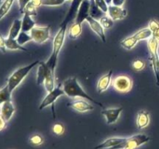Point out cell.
I'll return each mask as SVG.
<instances>
[{"mask_svg": "<svg viewBox=\"0 0 159 149\" xmlns=\"http://www.w3.org/2000/svg\"><path fill=\"white\" fill-rule=\"evenodd\" d=\"M62 88H63L65 95L68 96V97L83 98V99H88L90 102H93V103L96 104V105H99V106L103 107V105L100 102L96 101V99L89 96L84 91V89L82 88L75 77L68 78L66 80L64 81V82L62 83Z\"/></svg>", "mask_w": 159, "mask_h": 149, "instance_id": "cell-1", "label": "cell"}, {"mask_svg": "<svg viewBox=\"0 0 159 149\" xmlns=\"http://www.w3.org/2000/svg\"><path fill=\"white\" fill-rule=\"evenodd\" d=\"M68 26H60V29L57 31V34L54 37L53 40V51L51 56L47 61L46 63L48 68L53 71H55L56 66H57V57H58L59 53L63 47L65 40V34H66V29Z\"/></svg>", "mask_w": 159, "mask_h": 149, "instance_id": "cell-2", "label": "cell"}, {"mask_svg": "<svg viewBox=\"0 0 159 149\" xmlns=\"http://www.w3.org/2000/svg\"><path fill=\"white\" fill-rule=\"evenodd\" d=\"M39 61H34L30 63V65H26V66L21 67V68H18V69L16 70L14 72L12 73L10 76L9 77L7 80V85L9 86V90L11 92H13L17 87L20 85V84L23 81V79L26 77V75L28 74V73L34 68L37 65L39 64Z\"/></svg>", "mask_w": 159, "mask_h": 149, "instance_id": "cell-3", "label": "cell"}, {"mask_svg": "<svg viewBox=\"0 0 159 149\" xmlns=\"http://www.w3.org/2000/svg\"><path fill=\"white\" fill-rule=\"evenodd\" d=\"M64 95H65V93L64 92L63 88H62V84H59L52 91L48 93V95L45 96L44 99L42 100L41 103H40V106H39V109L42 110L43 109L46 108L48 106L51 105H52V106L54 107V104L56 102V100L60 96H64Z\"/></svg>", "mask_w": 159, "mask_h": 149, "instance_id": "cell-4", "label": "cell"}, {"mask_svg": "<svg viewBox=\"0 0 159 149\" xmlns=\"http://www.w3.org/2000/svg\"><path fill=\"white\" fill-rule=\"evenodd\" d=\"M50 29L51 26H35L30 31V34L32 37L33 40L37 43H43L50 39Z\"/></svg>", "mask_w": 159, "mask_h": 149, "instance_id": "cell-5", "label": "cell"}, {"mask_svg": "<svg viewBox=\"0 0 159 149\" xmlns=\"http://www.w3.org/2000/svg\"><path fill=\"white\" fill-rule=\"evenodd\" d=\"M112 85L117 92L125 93L131 90L133 82L128 76L119 75L113 79Z\"/></svg>", "mask_w": 159, "mask_h": 149, "instance_id": "cell-6", "label": "cell"}, {"mask_svg": "<svg viewBox=\"0 0 159 149\" xmlns=\"http://www.w3.org/2000/svg\"><path fill=\"white\" fill-rule=\"evenodd\" d=\"M150 140V137H148V135L144 134V133H138V134L133 135L130 138H126V147L129 146V147H134V148L136 149L139 147L140 146L148 142Z\"/></svg>", "mask_w": 159, "mask_h": 149, "instance_id": "cell-7", "label": "cell"}, {"mask_svg": "<svg viewBox=\"0 0 159 149\" xmlns=\"http://www.w3.org/2000/svg\"><path fill=\"white\" fill-rule=\"evenodd\" d=\"M89 11L90 0H83L80 4V6H79V9H78L75 23L82 24V23L85 20H86V19L89 16Z\"/></svg>", "mask_w": 159, "mask_h": 149, "instance_id": "cell-8", "label": "cell"}, {"mask_svg": "<svg viewBox=\"0 0 159 149\" xmlns=\"http://www.w3.org/2000/svg\"><path fill=\"white\" fill-rule=\"evenodd\" d=\"M123 107H117V108L105 109L102 111V116L106 118L107 124H115L120 118L121 113L123 111Z\"/></svg>", "mask_w": 159, "mask_h": 149, "instance_id": "cell-9", "label": "cell"}, {"mask_svg": "<svg viewBox=\"0 0 159 149\" xmlns=\"http://www.w3.org/2000/svg\"><path fill=\"white\" fill-rule=\"evenodd\" d=\"M82 1H83V0H72L69 10H68L65 18L64 19L63 22L61 23L60 26H68V23H71L74 19L75 20L76 15H77L78 12V9H79V6H80V4L82 3Z\"/></svg>", "mask_w": 159, "mask_h": 149, "instance_id": "cell-10", "label": "cell"}, {"mask_svg": "<svg viewBox=\"0 0 159 149\" xmlns=\"http://www.w3.org/2000/svg\"><path fill=\"white\" fill-rule=\"evenodd\" d=\"M87 23L89 25L90 28L94 31V33H96L99 37H100V39L102 40V41L103 43H105L107 40H106V35H105V29L103 28V26L101 25V23H99V21L98 20L93 18L92 16H89L86 19Z\"/></svg>", "mask_w": 159, "mask_h": 149, "instance_id": "cell-11", "label": "cell"}, {"mask_svg": "<svg viewBox=\"0 0 159 149\" xmlns=\"http://www.w3.org/2000/svg\"><path fill=\"white\" fill-rule=\"evenodd\" d=\"M68 107H71L73 110H76L78 112H80V113H85V112L91 111V110H94V106L93 105H92L91 103L88 102L86 100H76L74 102H68L67 104Z\"/></svg>", "mask_w": 159, "mask_h": 149, "instance_id": "cell-12", "label": "cell"}, {"mask_svg": "<svg viewBox=\"0 0 159 149\" xmlns=\"http://www.w3.org/2000/svg\"><path fill=\"white\" fill-rule=\"evenodd\" d=\"M16 108L12 100L7 101L0 106V115L5 119L6 122H9L13 116Z\"/></svg>", "mask_w": 159, "mask_h": 149, "instance_id": "cell-13", "label": "cell"}, {"mask_svg": "<svg viewBox=\"0 0 159 149\" xmlns=\"http://www.w3.org/2000/svg\"><path fill=\"white\" fill-rule=\"evenodd\" d=\"M108 15L111 17L112 20H123L127 16V11L125 9L120 6H115L113 5H110L108 6Z\"/></svg>", "mask_w": 159, "mask_h": 149, "instance_id": "cell-14", "label": "cell"}, {"mask_svg": "<svg viewBox=\"0 0 159 149\" xmlns=\"http://www.w3.org/2000/svg\"><path fill=\"white\" fill-rule=\"evenodd\" d=\"M112 74H113V71L110 70L107 74L102 75L99 79L97 83V91L99 93H102L103 92L107 91L108 89V88L110 85V83H111Z\"/></svg>", "mask_w": 159, "mask_h": 149, "instance_id": "cell-15", "label": "cell"}, {"mask_svg": "<svg viewBox=\"0 0 159 149\" xmlns=\"http://www.w3.org/2000/svg\"><path fill=\"white\" fill-rule=\"evenodd\" d=\"M50 71H51L49 68H48V65L46 62L40 61L38 64V68H37V84L38 85L43 84L46 78L47 74H48ZM55 72V71H54Z\"/></svg>", "mask_w": 159, "mask_h": 149, "instance_id": "cell-16", "label": "cell"}, {"mask_svg": "<svg viewBox=\"0 0 159 149\" xmlns=\"http://www.w3.org/2000/svg\"><path fill=\"white\" fill-rule=\"evenodd\" d=\"M126 138H120V137H114V138H110L108 139L105 140L103 142L98 144L95 149H110L112 147H115L120 143L124 141Z\"/></svg>", "mask_w": 159, "mask_h": 149, "instance_id": "cell-17", "label": "cell"}, {"mask_svg": "<svg viewBox=\"0 0 159 149\" xmlns=\"http://www.w3.org/2000/svg\"><path fill=\"white\" fill-rule=\"evenodd\" d=\"M150 123V115L147 111L141 110L138 113L137 116V127L138 129L141 130L148 126Z\"/></svg>", "mask_w": 159, "mask_h": 149, "instance_id": "cell-18", "label": "cell"}, {"mask_svg": "<svg viewBox=\"0 0 159 149\" xmlns=\"http://www.w3.org/2000/svg\"><path fill=\"white\" fill-rule=\"evenodd\" d=\"M150 61L155 73L156 85L159 86V56L158 52H150Z\"/></svg>", "mask_w": 159, "mask_h": 149, "instance_id": "cell-19", "label": "cell"}, {"mask_svg": "<svg viewBox=\"0 0 159 149\" xmlns=\"http://www.w3.org/2000/svg\"><path fill=\"white\" fill-rule=\"evenodd\" d=\"M35 26L36 23L32 16L27 14H23V17L22 19V31L30 32Z\"/></svg>", "mask_w": 159, "mask_h": 149, "instance_id": "cell-20", "label": "cell"}, {"mask_svg": "<svg viewBox=\"0 0 159 149\" xmlns=\"http://www.w3.org/2000/svg\"><path fill=\"white\" fill-rule=\"evenodd\" d=\"M22 31V20L20 19H16L13 21L12 26H11L10 29H9V36L8 37L10 38L16 39L20 33Z\"/></svg>", "mask_w": 159, "mask_h": 149, "instance_id": "cell-21", "label": "cell"}, {"mask_svg": "<svg viewBox=\"0 0 159 149\" xmlns=\"http://www.w3.org/2000/svg\"><path fill=\"white\" fill-rule=\"evenodd\" d=\"M105 15V12L96 6V2H95V0H90V16L96 19V20H100V19Z\"/></svg>", "mask_w": 159, "mask_h": 149, "instance_id": "cell-22", "label": "cell"}, {"mask_svg": "<svg viewBox=\"0 0 159 149\" xmlns=\"http://www.w3.org/2000/svg\"><path fill=\"white\" fill-rule=\"evenodd\" d=\"M6 49L10 50V51L20 50V51H27V49H26V48H25L24 47L20 45V43L17 42L16 39L10 38V37H7V38H6Z\"/></svg>", "mask_w": 159, "mask_h": 149, "instance_id": "cell-23", "label": "cell"}, {"mask_svg": "<svg viewBox=\"0 0 159 149\" xmlns=\"http://www.w3.org/2000/svg\"><path fill=\"white\" fill-rule=\"evenodd\" d=\"M82 31V24L77 23H74L72 25H71V26L68 29V37L71 40H75L77 37H79L81 35Z\"/></svg>", "mask_w": 159, "mask_h": 149, "instance_id": "cell-24", "label": "cell"}, {"mask_svg": "<svg viewBox=\"0 0 159 149\" xmlns=\"http://www.w3.org/2000/svg\"><path fill=\"white\" fill-rule=\"evenodd\" d=\"M152 36H153V32L148 27L143 28V29L138 30L136 34H134V37L137 39L138 41L148 40Z\"/></svg>", "mask_w": 159, "mask_h": 149, "instance_id": "cell-25", "label": "cell"}, {"mask_svg": "<svg viewBox=\"0 0 159 149\" xmlns=\"http://www.w3.org/2000/svg\"><path fill=\"white\" fill-rule=\"evenodd\" d=\"M12 100V92L7 85L0 89V106L7 101Z\"/></svg>", "mask_w": 159, "mask_h": 149, "instance_id": "cell-26", "label": "cell"}, {"mask_svg": "<svg viewBox=\"0 0 159 149\" xmlns=\"http://www.w3.org/2000/svg\"><path fill=\"white\" fill-rule=\"evenodd\" d=\"M138 42V41L137 40V39L135 38L133 35L124 39V40L120 42V44L121 46H122L124 48H125L126 50H131L136 46Z\"/></svg>", "mask_w": 159, "mask_h": 149, "instance_id": "cell-27", "label": "cell"}, {"mask_svg": "<svg viewBox=\"0 0 159 149\" xmlns=\"http://www.w3.org/2000/svg\"><path fill=\"white\" fill-rule=\"evenodd\" d=\"M15 0H4L0 6V20L9 12Z\"/></svg>", "mask_w": 159, "mask_h": 149, "instance_id": "cell-28", "label": "cell"}, {"mask_svg": "<svg viewBox=\"0 0 159 149\" xmlns=\"http://www.w3.org/2000/svg\"><path fill=\"white\" fill-rule=\"evenodd\" d=\"M16 40L20 45L23 46L25 43L33 40V38L30 36V34H28V32H23V31H21V32L20 33V34L18 35V37H16Z\"/></svg>", "mask_w": 159, "mask_h": 149, "instance_id": "cell-29", "label": "cell"}, {"mask_svg": "<svg viewBox=\"0 0 159 149\" xmlns=\"http://www.w3.org/2000/svg\"><path fill=\"white\" fill-rule=\"evenodd\" d=\"M99 23H101L104 29H110L113 26V20L109 15L106 14L99 20Z\"/></svg>", "mask_w": 159, "mask_h": 149, "instance_id": "cell-30", "label": "cell"}, {"mask_svg": "<svg viewBox=\"0 0 159 149\" xmlns=\"http://www.w3.org/2000/svg\"><path fill=\"white\" fill-rule=\"evenodd\" d=\"M22 14H27V15L30 16H35L37 14V8L30 2L26 5V7L24 8V9H23V13Z\"/></svg>", "mask_w": 159, "mask_h": 149, "instance_id": "cell-31", "label": "cell"}, {"mask_svg": "<svg viewBox=\"0 0 159 149\" xmlns=\"http://www.w3.org/2000/svg\"><path fill=\"white\" fill-rule=\"evenodd\" d=\"M30 142L31 144L34 146H39L41 145L43 143V138L40 134H34L33 136L30 137Z\"/></svg>", "mask_w": 159, "mask_h": 149, "instance_id": "cell-32", "label": "cell"}, {"mask_svg": "<svg viewBox=\"0 0 159 149\" xmlns=\"http://www.w3.org/2000/svg\"><path fill=\"white\" fill-rule=\"evenodd\" d=\"M68 0H42V5L48 6H58Z\"/></svg>", "mask_w": 159, "mask_h": 149, "instance_id": "cell-33", "label": "cell"}, {"mask_svg": "<svg viewBox=\"0 0 159 149\" xmlns=\"http://www.w3.org/2000/svg\"><path fill=\"white\" fill-rule=\"evenodd\" d=\"M52 131L54 134L57 135V136L62 135L64 133V132H65V126L62 124H60V123L55 124L53 126Z\"/></svg>", "mask_w": 159, "mask_h": 149, "instance_id": "cell-34", "label": "cell"}, {"mask_svg": "<svg viewBox=\"0 0 159 149\" xmlns=\"http://www.w3.org/2000/svg\"><path fill=\"white\" fill-rule=\"evenodd\" d=\"M132 67L136 71H141L145 68V62L144 61L141 60V59H136L134 61L133 64H132Z\"/></svg>", "mask_w": 159, "mask_h": 149, "instance_id": "cell-35", "label": "cell"}, {"mask_svg": "<svg viewBox=\"0 0 159 149\" xmlns=\"http://www.w3.org/2000/svg\"><path fill=\"white\" fill-rule=\"evenodd\" d=\"M148 28L153 33L156 32L159 30V23L155 19H152L148 23Z\"/></svg>", "mask_w": 159, "mask_h": 149, "instance_id": "cell-36", "label": "cell"}, {"mask_svg": "<svg viewBox=\"0 0 159 149\" xmlns=\"http://www.w3.org/2000/svg\"><path fill=\"white\" fill-rule=\"evenodd\" d=\"M95 2H96V6L99 8L100 9H102L105 13H107L108 12V5L106 2L105 0H95Z\"/></svg>", "mask_w": 159, "mask_h": 149, "instance_id": "cell-37", "label": "cell"}, {"mask_svg": "<svg viewBox=\"0 0 159 149\" xmlns=\"http://www.w3.org/2000/svg\"><path fill=\"white\" fill-rule=\"evenodd\" d=\"M6 38H4L2 34L0 33V51L2 53L6 52Z\"/></svg>", "mask_w": 159, "mask_h": 149, "instance_id": "cell-38", "label": "cell"}, {"mask_svg": "<svg viewBox=\"0 0 159 149\" xmlns=\"http://www.w3.org/2000/svg\"><path fill=\"white\" fill-rule=\"evenodd\" d=\"M30 2V0H18L19 2V10H20V13H23V11L24 8L26 7V5Z\"/></svg>", "mask_w": 159, "mask_h": 149, "instance_id": "cell-39", "label": "cell"}, {"mask_svg": "<svg viewBox=\"0 0 159 149\" xmlns=\"http://www.w3.org/2000/svg\"><path fill=\"white\" fill-rule=\"evenodd\" d=\"M124 2H125V0H112V5L115 6L122 7Z\"/></svg>", "mask_w": 159, "mask_h": 149, "instance_id": "cell-40", "label": "cell"}, {"mask_svg": "<svg viewBox=\"0 0 159 149\" xmlns=\"http://www.w3.org/2000/svg\"><path fill=\"white\" fill-rule=\"evenodd\" d=\"M6 123L7 122L5 120L4 118L0 115V131H2V130H3L5 128H6Z\"/></svg>", "mask_w": 159, "mask_h": 149, "instance_id": "cell-41", "label": "cell"}, {"mask_svg": "<svg viewBox=\"0 0 159 149\" xmlns=\"http://www.w3.org/2000/svg\"><path fill=\"white\" fill-rule=\"evenodd\" d=\"M30 2L35 6L36 8L40 7L42 6V0H30Z\"/></svg>", "mask_w": 159, "mask_h": 149, "instance_id": "cell-42", "label": "cell"}, {"mask_svg": "<svg viewBox=\"0 0 159 149\" xmlns=\"http://www.w3.org/2000/svg\"><path fill=\"white\" fill-rule=\"evenodd\" d=\"M152 37H155V38L158 41H159V30L156 31V32H155V33H153V36H152Z\"/></svg>", "mask_w": 159, "mask_h": 149, "instance_id": "cell-43", "label": "cell"}, {"mask_svg": "<svg viewBox=\"0 0 159 149\" xmlns=\"http://www.w3.org/2000/svg\"><path fill=\"white\" fill-rule=\"evenodd\" d=\"M105 2L107 3V5H108V6L111 5V3H112V0H105Z\"/></svg>", "mask_w": 159, "mask_h": 149, "instance_id": "cell-44", "label": "cell"}, {"mask_svg": "<svg viewBox=\"0 0 159 149\" xmlns=\"http://www.w3.org/2000/svg\"><path fill=\"white\" fill-rule=\"evenodd\" d=\"M124 149H135V148H134V147H129V146H127V147H126Z\"/></svg>", "mask_w": 159, "mask_h": 149, "instance_id": "cell-45", "label": "cell"}, {"mask_svg": "<svg viewBox=\"0 0 159 149\" xmlns=\"http://www.w3.org/2000/svg\"><path fill=\"white\" fill-rule=\"evenodd\" d=\"M2 2H3L2 0H0V6H1V5L2 4Z\"/></svg>", "mask_w": 159, "mask_h": 149, "instance_id": "cell-46", "label": "cell"}]
</instances>
